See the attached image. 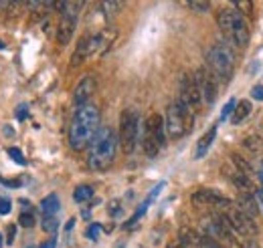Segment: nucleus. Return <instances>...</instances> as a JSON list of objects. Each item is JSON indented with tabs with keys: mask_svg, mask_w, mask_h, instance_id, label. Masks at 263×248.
<instances>
[{
	"mask_svg": "<svg viewBox=\"0 0 263 248\" xmlns=\"http://www.w3.org/2000/svg\"><path fill=\"white\" fill-rule=\"evenodd\" d=\"M99 109L96 105L87 103L83 107H77L71 125H69V146L75 152H83L91 139L96 137V133L99 131Z\"/></svg>",
	"mask_w": 263,
	"mask_h": 248,
	"instance_id": "1",
	"label": "nucleus"
},
{
	"mask_svg": "<svg viewBox=\"0 0 263 248\" xmlns=\"http://www.w3.org/2000/svg\"><path fill=\"white\" fill-rule=\"evenodd\" d=\"M118 152V137L111 127H99L89 143V168L93 172H105L111 168Z\"/></svg>",
	"mask_w": 263,
	"mask_h": 248,
	"instance_id": "2",
	"label": "nucleus"
},
{
	"mask_svg": "<svg viewBox=\"0 0 263 248\" xmlns=\"http://www.w3.org/2000/svg\"><path fill=\"white\" fill-rule=\"evenodd\" d=\"M219 27H221V32L225 34L229 47H235L239 51L247 49L249 36H251L249 34V25H247L245 16L239 10H235V8L219 10Z\"/></svg>",
	"mask_w": 263,
	"mask_h": 248,
	"instance_id": "3",
	"label": "nucleus"
},
{
	"mask_svg": "<svg viewBox=\"0 0 263 248\" xmlns=\"http://www.w3.org/2000/svg\"><path fill=\"white\" fill-rule=\"evenodd\" d=\"M193 125H195V111L191 107H186L180 99H176L174 103L168 105L164 117V127L166 135L170 139H180V137L189 135Z\"/></svg>",
	"mask_w": 263,
	"mask_h": 248,
	"instance_id": "4",
	"label": "nucleus"
},
{
	"mask_svg": "<svg viewBox=\"0 0 263 248\" xmlns=\"http://www.w3.org/2000/svg\"><path fill=\"white\" fill-rule=\"evenodd\" d=\"M206 65H209V71L215 75L217 81L229 83L233 71H235L233 47H229L227 43H215L206 53Z\"/></svg>",
	"mask_w": 263,
	"mask_h": 248,
	"instance_id": "5",
	"label": "nucleus"
},
{
	"mask_svg": "<svg viewBox=\"0 0 263 248\" xmlns=\"http://www.w3.org/2000/svg\"><path fill=\"white\" fill-rule=\"evenodd\" d=\"M166 146V127L164 117L158 113L148 115L144 123V135H142V150L148 157H156L160 150Z\"/></svg>",
	"mask_w": 263,
	"mask_h": 248,
	"instance_id": "6",
	"label": "nucleus"
},
{
	"mask_svg": "<svg viewBox=\"0 0 263 248\" xmlns=\"http://www.w3.org/2000/svg\"><path fill=\"white\" fill-rule=\"evenodd\" d=\"M53 6L61 10V23H59V29H57V43L59 45H69V40L75 32V27H77L81 2H55Z\"/></svg>",
	"mask_w": 263,
	"mask_h": 248,
	"instance_id": "7",
	"label": "nucleus"
},
{
	"mask_svg": "<svg viewBox=\"0 0 263 248\" xmlns=\"http://www.w3.org/2000/svg\"><path fill=\"white\" fill-rule=\"evenodd\" d=\"M138 135H140V115L136 109H124L122 117H120V146L126 154H132L136 150L138 143Z\"/></svg>",
	"mask_w": 263,
	"mask_h": 248,
	"instance_id": "8",
	"label": "nucleus"
},
{
	"mask_svg": "<svg viewBox=\"0 0 263 248\" xmlns=\"http://www.w3.org/2000/svg\"><path fill=\"white\" fill-rule=\"evenodd\" d=\"M225 220H227V224H229V228L233 230L235 236H243V238H255L257 236L255 218L247 216L239 208H227Z\"/></svg>",
	"mask_w": 263,
	"mask_h": 248,
	"instance_id": "9",
	"label": "nucleus"
},
{
	"mask_svg": "<svg viewBox=\"0 0 263 248\" xmlns=\"http://www.w3.org/2000/svg\"><path fill=\"white\" fill-rule=\"evenodd\" d=\"M195 81L198 85V91L200 97L206 105H213L217 101V95H219V81L215 79V75L209 71V67H200L195 73Z\"/></svg>",
	"mask_w": 263,
	"mask_h": 248,
	"instance_id": "10",
	"label": "nucleus"
},
{
	"mask_svg": "<svg viewBox=\"0 0 263 248\" xmlns=\"http://www.w3.org/2000/svg\"><path fill=\"white\" fill-rule=\"evenodd\" d=\"M186 107H191L195 113L198 111L200 103H202V97L198 91V85L195 81V75H182L180 79V97H178Z\"/></svg>",
	"mask_w": 263,
	"mask_h": 248,
	"instance_id": "11",
	"label": "nucleus"
},
{
	"mask_svg": "<svg viewBox=\"0 0 263 248\" xmlns=\"http://www.w3.org/2000/svg\"><path fill=\"white\" fill-rule=\"evenodd\" d=\"M193 202L197 206H219V208H231V200L227 196H223L221 192L217 190H211V188H200L193 194Z\"/></svg>",
	"mask_w": 263,
	"mask_h": 248,
	"instance_id": "12",
	"label": "nucleus"
},
{
	"mask_svg": "<svg viewBox=\"0 0 263 248\" xmlns=\"http://www.w3.org/2000/svg\"><path fill=\"white\" fill-rule=\"evenodd\" d=\"M93 93H96V77L93 75H87V77H83L77 83V87L73 91V103L77 107H83V105H87V101L91 99Z\"/></svg>",
	"mask_w": 263,
	"mask_h": 248,
	"instance_id": "13",
	"label": "nucleus"
},
{
	"mask_svg": "<svg viewBox=\"0 0 263 248\" xmlns=\"http://www.w3.org/2000/svg\"><path fill=\"white\" fill-rule=\"evenodd\" d=\"M237 208L241 210V212H245L247 216L255 218L259 214V206H257V200H255V194H251V192H241L239 194V200H237Z\"/></svg>",
	"mask_w": 263,
	"mask_h": 248,
	"instance_id": "14",
	"label": "nucleus"
},
{
	"mask_svg": "<svg viewBox=\"0 0 263 248\" xmlns=\"http://www.w3.org/2000/svg\"><path fill=\"white\" fill-rule=\"evenodd\" d=\"M91 55H93V51H91V36L79 38L77 49H75L73 59H71V67H79L83 61H87V57H91Z\"/></svg>",
	"mask_w": 263,
	"mask_h": 248,
	"instance_id": "15",
	"label": "nucleus"
},
{
	"mask_svg": "<svg viewBox=\"0 0 263 248\" xmlns=\"http://www.w3.org/2000/svg\"><path fill=\"white\" fill-rule=\"evenodd\" d=\"M215 137H217V125H213V127L198 139L197 152H195V157H197V159H200V157L206 155V152L211 150V146H213V141H215Z\"/></svg>",
	"mask_w": 263,
	"mask_h": 248,
	"instance_id": "16",
	"label": "nucleus"
},
{
	"mask_svg": "<svg viewBox=\"0 0 263 248\" xmlns=\"http://www.w3.org/2000/svg\"><path fill=\"white\" fill-rule=\"evenodd\" d=\"M59 198L55 196V194H49L47 198H43V202H41V212H43V216H57V212H59Z\"/></svg>",
	"mask_w": 263,
	"mask_h": 248,
	"instance_id": "17",
	"label": "nucleus"
},
{
	"mask_svg": "<svg viewBox=\"0 0 263 248\" xmlns=\"http://www.w3.org/2000/svg\"><path fill=\"white\" fill-rule=\"evenodd\" d=\"M251 113V103L249 101H239L237 105H235V109H233V123H241L247 115Z\"/></svg>",
	"mask_w": 263,
	"mask_h": 248,
	"instance_id": "18",
	"label": "nucleus"
},
{
	"mask_svg": "<svg viewBox=\"0 0 263 248\" xmlns=\"http://www.w3.org/2000/svg\"><path fill=\"white\" fill-rule=\"evenodd\" d=\"M93 196V188L91 186H77L73 192V200L75 202H87Z\"/></svg>",
	"mask_w": 263,
	"mask_h": 248,
	"instance_id": "19",
	"label": "nucleus"
},
{
	"mask_svg": "<svg viewBox=\"0 0 263 248\" xmlns=\"http://www.w3.org/2000/svg\"><path fill=\"white\" fill-rule=\"evenodd\" d=\"M231 157H233V163H235V170H237V172H241V174L247 176V178H249V174H253V168H251L241 155L235 154V155H231Z\"/></svg>",
	"mask_w": 263,
	"mask_h": 248,
	"instance_id": "20",
	"label": "nucleus"
},
{
	"mask_svg": "<svg viewBox=\"0 0 263 248\" xmlns=\"http://www.w3.org/2000/svg\"><path fill=\"white\" fill-rule=\"evenodd\" d=\"M243 146L255 154V152H259V150L263 148V141H261V137H259V135H249V137L243 141Z\"/></svg>",
	"mask_w": 263,
	"mask_h": 248,
	"instance_id": "21",
	"label": "nucleus"
},
{
	"mask_svg": "<svg viewBox=\"0 0 263 248\" xmlns=\"http://www.w3.org/2000/svg\"><path fill=\"white\" fill-rule=\"evenodd\" d=\"M41 226H43V230H45V232H57V228H59L57 216H43Z\"/></svg>",
	"mask_w": 263,
	"mask_h": 248,
	"instance_id": "22",
	"label": "nucleus"
},
{
	"mask_svg": "<svg viewBox=\"0 0 263 248\" xmlns=\"http://www.w3.org/2000/svg\"><path fill=\"white\" fill-rule=\"evenodd\" d=\"M101 8L105 10V16H107V18H111V16L122 8V2H103V4H101Z\"/></svg>",
	"mask_w": 263,
	"mask_h": 248,
	"instance_id": "23",
	"label": "nucleus"
},
{
	"mask_svg": "<svg viewBox=\"0 0 263 248\" xmlns=\"http://www.w3.org/2000/svg\"><path fill=\"white\" fill-rule=\"evenodd\" d=\"M34 216L31 212H21V218H18V224L23 226V228H33L34 226Z\"/></svg>",
	"mask_w": 263,
	"mask_h": 248,
	"instance_id": "24",
	"label": "nucleus"
},
{
	"mask_svg": "<svg viewBox=\"0 0 263 248\" xmlns=\"http://www.w3.org/2000/svg\"><path fill=\"white\" fill-rule=\"evenodd\" d=\"M8 155L18 163V166H25L27 163V159H25V155H23V152L18 150V148H8Z\"/></svg>",
	"mask_w": 263,
	"mask_h": 248,
	"instance_id": "25",
	"label": "nucleus"
},
{
	"mask_svg": "<svg viewBox=\"0 0 263 248\" xmlns=\"http://www.w3.org/2000/svg\"><path fill=\"white\" fill-rule=\"evenodd\" d=\"M235 10H239L243 16L253 12V4L251 2H235Z\"/></svg>",
	"mask_w": 263,
	"mask_h": 248,
	"instance_id": "26",
	"label": "nucleus"
},
{
	"mask_svg": "<svg viewBox=\"0 0 263 248\" xmlns=\"http://www.w3.org/2000/svg\"><path fill=\"white\" fill-rule=\"evenodd\" d=\"M189 6L193 10H197V12H209V8H211L209 2H189Z\"/></svg>",
	"mask_w": 263,
	"mask_h": 248,
	"instance_id": "27",
	"label": "nucleus"
},
{
	"mask_svg": "<svg viewBox=\"0 0 263 248\" xmlns=\"http://www.w3.org/2000/svg\"><path fill=\"white\" fill-rule=\"evenodd\" d=\"M235 105H237V101H235V99H231L229 103L225 105V109H223V113H221V121H225V119L229 117L231 113H233V109H235Z\"/></svg>",
	"mask_w": 263,
	"mask_h": 248,
	"instance_id": "28",
	"label": "nucleus"
},
{
	"mask_svg": "<svg viewBox=\"0 0 263 248\" xmlns=\"http://www.w3.org/2000/svg\"><path fill=\"white\" fill-rule=\"evenodd\" d=\"M99 230H101V226H99V224H91V226L87 228V238H91V240H98Z\"/></svg>",
	"mask_w": 263,
	"mask_h": 248,
	"instance_id": "29",
	"label": "nucleus"
},
{
	"mask_svg": "<svg viewBox=\"0 0 263 248\" xmlns=\"http://www.w3.org/2000/svg\"><path fill=\"white\" fill-rule=\"evenodd\" d=\"M27 117H29V107H27V105H18V107H16V119L23 121V119H27Z\"/></svg>",
	"mask_w": 263,
	"mask_h": 248,
	"instance_id": "30",
	"label": "nucleus"
},
{
	"mask_svg": "<svg viewBox=\"0 0 263 248\" xmlns=\"http://www.w3.org/2000/svg\"><path fill=\"white\" fill-rule=\"evenodd\" d=\"M10 208H12V206H10V200H6V198H4V200H0V214H2V216H4V214H8V212H10Z\"/></svg>",
	"mask_w": 263,
	"mask_h": 248,
	"instance_id": "31",
	"label": "nucleus"
},
{
	"mask_svg": "<svg viewBox=\"0 0 263 248\" xmlns=\"http://www.w3.org/2000/svg\"><path fill=\"white\" fill-rule=\"evenodd\" d=\"M251 95H253V99L263 101V85H255V87L251 89Z\"/></svg>",
	"mask_w": 263,
	"mask_h": 248,
	"instance_id": "32",
	"label": "nucleus"
},
{
	"mask_svg": "<svg viewBox=\"0 0 263 248\" xmlns=\"http://www.w3.org/2000/svg\"><path fill=\"white\" fill-rule=\"evenodd\" d=\"M255 200H257L259 210H263V188H257V190H255Z\"/></svg>",
	"mask_w": 263,
	"mask_h": 248,
	"instance_id": "33",
	"label": "nucleus"
},
{
	"mask_svg": "<svg viewBox=\"0 0 263 248\" xmlns=\"http://www.w3.org/2000/svg\"><path fill=\"white\" fill-rule=\"evenodd\" d=\"M14 232H16V228L10 224V226H8V238H6V244H8V246L14 242Z\"/></svg>",
	"mask_w": 263,
	"mask_h": 248,
	"instance_id": "34",
	"label": "nucleus"
},
{
	"mask_svg": "<svg viewBox=\"0 0 263 248\" xmlns=\"http://www.w3.org/2000/svg\"><path fill=\"white\" fill-rule=\"evenodd\" d=\"M39 248H57V240H55V238H49L47 242H43Z\"/></svg>",
	"mask_w": 263,
	"mask_h": 248,
	"instance_id": "35",
	"label": "nucleus"
},
{
	"mask_svg": "<svg viewBox=\"0 0 263 248\" xmlns=\"http://www.w3.org/2000/svg\"><path fill=\"white\" fill-rule=\"evenodd\" d=\"M2 244H4V238H2V234H0V248H2Z\"/></svg>",
	"mask_w": 263,
	"mask_h": 248,
	"instance_id": "36",
	"label": "nucleus"
},
{
	"mask_svg": "<svg viewBox=\"0 0 263 248\" xmlns=\"http://www.w3.org/2000/svg\"><path fill=\"white\" fill-rule=\"evenodd\" d=\"M259 178L263 180V161H261V172H259Z\"/></svg>",
	"mask_w": 263,
	"mask_h": 248,
	"instance_id": "37",
	"label": "nucleus"
}]
</instances>
